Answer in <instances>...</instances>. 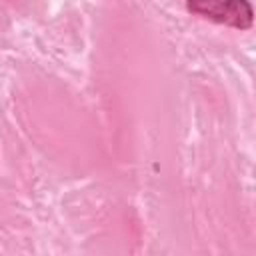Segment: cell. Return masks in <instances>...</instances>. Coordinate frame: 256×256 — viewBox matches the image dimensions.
Masks as SVG:
<instances>
[{
    "instance_id": "1",
    "label": "cell",
    "mask_w": 256,
    "mask_h": 256,
    "mask_svg": "<svg viewBox=\"0 0 256 256\" xmlns=\"http://www.w3.org/2000/svg\"><path fill=\"white\" fill-rule=\"evenodd\" d=\"M186 8L192 14L236 30H248L254 22L252 4L248 0H186Z\"/></svg>"
}]
</instances>
